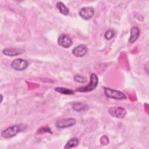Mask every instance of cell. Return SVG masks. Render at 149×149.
<instances>
[{
    "instance_id": "obj_4",
    "label": "cell",
    "mask_w": 149,
    "mask_h": 149,
    "mask_svg": "<svg viewBox=\"0 0 149 149\" xmlns=\"http://www.w3.org/2000/svg\"><path fill=\"white\" fill-rule=\"evenodd\" d=\"M76 120L73 118H63L57 120L55 123V126L58 129H66L75 125Z\"/></svg>"
},
{
    "instance_id": "obj_7",
    "label": "cell",
    "mask_w": 149,
    "mask_h": 149,
    "mask_svg": "<svg viewBox=\"0 0 149 149\" xmlns=\"http://www.w3.org/2000/svg\"><path fill=\"white\" fill-rule=\"evenodd\" d=\"M79 14L83 19L88 20L93 17L94 9L91 6H84L80 9Z\"/></svg>"
},
{
    "instance_id": "obj_16",
    "label": "cell",
    "mask_w": 149,
    "mask_h": 149,
    "mask_svg": "<svg viewBox=\"0 0 149 149\" xmlns=\"http://www.w3.org/2000/svg\"><path fill=\"white\" fill-rule=\"evenodd\" d=\"M115 36V32L113 30H108L104 34V37L107 40H111Z\"/></svg>"
},
{
    "instance_id": "obj_13",
    "label": "cell",
    "mask_w": 149,
    "mask_h": 149,
    "mask_svg": "<svg viewBox=\"0 0 149 149\" xmlns=\"http://www.w3.org/2000/svg\"><path fill=\"white\" fill-rule=\"evenodd\" d=\"M56 7L59 10V12L63 15L67 16L69 13V10L68 8L66 6V5L62 2H58L56 4Z\"/></svg>"
},
{
    "instance_id": "obj_11",
    "label": "cell",
    "mask_w": 149,
    "mask_h": 149,
    "mask_svg": "<svg viewBox=\"0 0 149 149\" xmlns=\"http://www.w3.org/2000/svg\"><path fill=\"white\" fill-rule=\"evenodd\" d=\"M140 34V29L136 27V26H133L130 29V37L128 40V41L130 44H133L136 40L138 39L139 36Z\"/></svg>"
},
{
    "instance_id": "obj_5",
    "label": "cell",
    "mask_w": 149,
    "mask_h": 149,
    "mask_svg": "<svg viewBox=\"0 0 149 149\" xmlns=\"http://www.w3.org/2000/svg\"><path fill=\"white\" fill-rule=\"evenodd\" d=\"M29 66V63L25 59L17 58L12 61L10 63V67L15 70L22 71L27 69Z\"/></svg>"
},
{
    "instance_id": "obj_17",
    "label": "cell",
    "mask_w": 149,
    "mask_h": 149,
    "mask_svg": "<svg viewBox=\"0 0 149 149\" xmlns=\"http://www.w3.org/2000/svg\"><path fill=\"white\" fill-rule=\"evenodd\" d=\"M73 79L75 81L80 83H86L87 81V79L86 77L81 75H79V74L74 76Z\"/></svg>"
},
{
    "instance_id": "obj_10",
    "label": "cell",
    "mask_w": 149,
    "mask_h": 149,
    "mask_svg": "<svg viewBox=\"0 0 149 149\" xmlns=\"http://www.w3.org/2000/svg\"><path fill=\"white\" fill-rule=\"evenodd\" d=\"M24 51L19 48H5L2 50L3 55L8 56H14L22 54Z\"/></svg>"
},
{
    "instance_id": "obj_2",
    "label": "cell",
    "mask_w": 149,
    "mask_h": 149,
    "mask_svg": "<svg viewBox=\"0 0 149 149\" xmlns=\"http://www.w3.org/2000/svg\"><path fill=\"white\" fill-rule=\"evenodd\" d=\"M104 92L105 96L109 98L118 100H123L127 98V96L124 93L109 87H104Z\"/></svg>"
},
{
    "instance_id": "obj_9",
    "label": "cell",
    "mask_w": 149,
    "mask_h": 149,
    "mask_svg": "<svg viewBox=\"0 0 149 149\" xmlns=\"http://www.w3.org/2000/svg\"><path fill=\"white\" fill-rule=\"evenodd\" d=\"M87 52V47L86 45L80 44L74 47L72 50V54L78 58H81L86 55Z\"/></svg>"
},
{
    "instance_id": "obj_14",
    "label": "cell",
    "mask_w": 149,
    "mask_h": 149,
    "mask_svg": "<svg viewBox=\"0 0 149 149\" xmlns=\"http://www.w3.org/2000/svg\"><path fill=\"white\" fill-rule=\"evenodd\" d=\"M79 143V140L77 137H72L70 139L64 146V148H74L78 146Z\"/></svg>"
},
{
    "instance_id": "obj_6",
    "label": "cell",
    "mask_w": 149,
    "mask_h": 149,
    "mask_svg": "<svg viewBox=\"0 0 149 149\" xmlns=\"http://www.w3.org/2000/svg\"><path fill=\"white\" fill-rule=\"evenodd\" d=\"M108 113L112 117L122 119L126 115V109L122 107H112L109 108Z\"/></svg>"
},
{
    "instance_id": "obj_3",
    "label": "cell",
    "mask_w": 149,
    "mask_h": 149,
    "mask_svg": "<svg viewBox=\"0 0 149 149\" xmlns=\"http://www.w3.org/2000/svg\"><path fill=\"white\" fill-rule=\"evenodd\" d=\"M22 130L20 125H15L4 129L1 132V137L3 139H9L15 136Z\"/></svg>"
},
{
    "instance_id": "obj_18",
    "label": "cell",
    "mask_w": 149,
    "mask_h": 149,
    "mask_svg": "<svg viewBox=\"0 0 149 149\" xmlns=\"http://www.w3.org/2000/svg\"><path fill=\"white\" fill-rule=\"evenodd\" d=\"M40 129L42 130V131H40V132H49L50 133H52V132L51 131V129L49 127H42V128H41Z\"/></svg>"
},
{
    "instance_id": "obj_8",
    "label": "cell",
    "mask_w": 149,
    "mask_h": 149,
    "mask_svg": "<svg viewBox=\"0 0 149 149\" xmlns=\"http://www.w3.org/2000/svg\"><path fill=\"white\" fill-rule=\"evenodd\" d=\"M57 42L59 46L65 48H68L71 47L73 44L72 38L66 34H62L60 35L58 38Z\"/></svg>"
},
{
    "instance_id": "obj_19",
    "label": "cell",
    "mask_w": 149,
    "mask_h": 149,
    "mask_svg": "<svg viewBox=\"0 0 149 149\" xmlns=\"http://www.w3.org/2000/svg\"><path fill=\"white\" fill-rule=\"evenodd\" d=\"M2 100H3V96L2 94H1V102H2Z\"/></svg>"
},
{
    "instance_id": "obj_12",
    "label": "cell",
    "mask_w": 149,
    "mask_h": 149,
    "mask_svg": "<svg viewBox=\"0 0 149 149\" xmlns=\"http://www.w3.org/2000/svg\"><path fill=\"white\" fill-rule=\"evenodd\" d=\"M72 109L77 112L84 111L88 109V106L80 102H74L72 104Z\"/></svg>"
},
{
    "instance_id": "obj_1",
    "label": "cell",
    "mask_w": 149,
    "mask_h": 149,
    "mask_svg": "<svg viewBox=\"0 0 149 149\" xmlns=\"http://www.w3.org/2000/svg\"><path fill=\"white\" fill-rule=\"evenodd\" d=\"M98 84V78L96 74L93 73L90 74L89 83L83 87H79L76 89V91L80 93H87L93 91L96 88Z\"/></svg>"
},
{
    "instance_id": "obj_15",
    "label": "cell",
    "mask_w": 149,
    "mask_h": 149,
    "mask_svg": "<svg viewBox=\"0 0 149 149\" xmlns=\"http://www.w3.org/2000/svg\"><path fill=\"white\" fill-rule=\"evenodd\" d=\"M55 91L62 94H65V95H72L74 93V91L68 88H65V87H57L55 88Z\"/></svg>"
}]
</instances>
